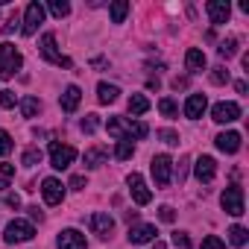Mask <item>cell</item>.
<instances>
[{"label":"cell","instance_id":"d6986e66","mask_svg":"<svg viewBox=\"0 0 249 249\" xmlns=\"http://www.w3.org/2000/svg\"><path fill=\"white\" fill-rule=\"evenodd\" d=\"M214 144H217V150L220 153H237L240 150V132H220L217 138H214Z\"/></svg>","mask_w":249,"mask_h":249},{"label":"cell","instance_id":"f546056e","mask_svg":"<svg viewBox=\"0 0 249 249\" xmlns=\"http://www.w3.org/2000/svg\"><path fill=\"white\" fill-rule=\"evenodd\" d=\"M50 12L56 18H65V15H71V3H65V0H50Z\"/></svg>","mask_w":249,"mask_h":249},{"label":"cell","instance_id":"ab89813d","mask_svg":"<svg viewBox=\"0 0 249 249\" xmlns=\"http://www.w3.org/2000/svg\"><path fill=\"white\" fill-rule=\"evenodd\" d=\"M159 217H161L164 223H173V220H176V211H173L170 205H161V208H159Z\"/></svg>","mask_w":249,"mask_h":249},{"label":"cell","instance_id":"30bf717a","mask_svg":"<svg viewBox=\"0 0 249 249\" xmlns=\"http://www.w3.org/2000/svg\"><path fill=\"white\" fill-rule=\"evenodd\" d=\"M88 226H91V231L97 234V237H111V231H114V220H111V214H103V211H97V214H91V220H88Z\"/></svg>","mask_w":249,"mask_h":249},{"label":"cell","instance_id":"1f68e13d","mask_svg":"<svg viewBox=\"0 0 249 249\" xmlns=\"http://www.w3.org/2000/svg\"><path fill=\"white\" fill-rule=\"evenodd\" d=\"M229 79H231V76H229V71H226L223 65H217V68L211 71V82H214V85H226Z\"/></svg>","mask_w":249,"mask_h":249},{"label":"cell","instance_id":"60d3db41","mask_svg":"<svg viewBox=\"0 0 249 249\" xmlns=\"http://www.w3.org/2000/svg\"><path fill=\"white\" fill-rule=\"evenodd\" d=\"M173 243H176L179 249H191V240H188L185 231H176V234H173Z\"/></svg>","mask_w":249,"mask_h":249},{"label":"cell","instance_id":"7a4b0ae2","mask_svg":"<svg viewBox=\"0 0 249 249\" xmlns=\"http://www.w3.org/2000/svg\"><path fill=\"white\" fill-rule=\"evenodd\" d=\"M21 65H24V56L18 53V47L15 44H0V76L3 79H9V76H15L18 71H21Z\"/></svg>","mask_w":249,"mask_h":249},{"label":"cell","instance_id":"484cf974","mask_svg":"<svg viewBox=\"0 0 249 249\" xmlns=\"http://www.w3.org/2000/svg\"><path fill=\"white\" fill-rule=\"evenodd\" d=\"M21 111H24V117H36L41 111V100L38 97H24L21 100Z\"/></svg>","mask_w":249,"mask_h":249},{"label":"cell","instance_id":"f1b7e54d","mask_svg":"<svg viewBox=\"0 0 249 249\" xmlns=\"http://www.w3.org/2000/svg\"><path fill=\"white\" fill-rule=\"evenodd\" d=\"M159 111H161L164 117H176V114H179V106H176L170 97H164V100H159Z\"/></svg>","mask_w":249,"mask_h":249},{"label":"cell","instance_id":"83f0119b","mask_svg":"<svg viewBox=\"0 0 249 249\" xmlns=\"http://www.w3.org/2000/svg\"><path fill=\"white\" fill-rule=\"evenodd\" d=\"M217 53H220V59H231V56L237 53V38H226V41H220Z\"/></svg>","mask_w":249,"mask_h":249},{"label":"cell","instance_id":"f35d334b","mask_svg":"<svg viewBox=\"0 0 249 249\" xmlns=\"http://www.w3.org/2000/svg\"><path fill=\"white\" fill-rule=\"evenodd\" d=\"M18 21H21V18H18V12H12V15H9V21L3 24V36H9V33H15V27H18Z\"/></svg>","mask_w":249,"mask_h":249},{"label":"cell","instance_id":"2e32d148","mask_svg":"<svg viewBox=\"0 0 249 249\" xmlns=\"http://www.w3.org/2000/svg\"><path fill=\"white\" fill-rule=\"evenodd\" d=\"M79 100H82V91H79V85H68L65 91H62V97H59V106H62V111H76L79 108Z\"/></svg>","mask_w":249,"mask_h":249},{"label":"cell","instance_id":"ac0fdd59","mask_svg":"<svg viewBox=\"0 0 249 249\" xmlns=\"http://www.w3.org/2000/svg\"><path fill=\"white\" fill-rule=\"evenodd\" d=\"M205 108H208L205 94H191V97H188V103H185V117L196 120V117H202V114H205Z\"/></svg>","mask_w":249,"mask_h":249},{"label":"cell","instance_id":"3957f363","mask_svg":"<svg viewBox=\"0 0 249 249\" xmlns=\"http://www.w3.org/2000/svg\"><path fill=\"white\" fill-rule=\"evenodd\" d=\"M41 56H44L50 65L71 68V59H68V56H62V50H59V44H56V36H53V33H44V36H41Z\"/></svg>","mask_w":249,"mask_h":249},{"label":"cell","instance_id":"44dd1931","mask_svg":"<svg viewBox=\"0 0 249 249\" xmlns=\"http://www.w3.org/2000/svg\"><path fill=\"white\" fill-rule=\"evenodd\" d=\"M85 167H103L106 164V159H108V150L106 147H91V150H85Z\"/></svg>","mask_w":249,"mask_h":249},{"label":"cell","instance_id":"4316f807","mask_svg":"<svg viewBox=\"0 0 249 249\" xmlns=\"http://www.w3.org/2000/svg\"><path fill=\"white\" fill-rule=\"evenodd\" d=\"M229 240H231L234 246H246V240H249V231H246L243 226H231V229H229Z\"/></svg>","mask_w":249,"mask_h":249},{"label":"cell","instance_id":"b9f144b4","mask_svg":"<svg viewBox=\"0 0 249 249\" xmlns=\"http://www.w3.org/2000/svg\"><path fill=\"white\" fill-rule=\"evenodd\" d=\"M3 205H6V208H21V196H18V194H6V196H3Z\"/></svg>","mask_w":249,"mask_h":249},{"label":"cell","instance_id":"f6af8a7d","mask_svg":"<svg viewBox=\"0 0 249 249\" xmlns=\"http://www.w3.org/2000/svg\"><path fill=\"white\" fill-rule=\"evenodd\" d=\"M27 211H30V217H33V220H38V223L44 220V214L38 211V205H33V208H27Z\"/></svg>","mask_w":249,"mask_h":249},{"label":"cell","instance_id":"d590c367","mask_svg":"<svg viewBox=\"0 0 249 249\" xmlns=\"http://www.w3.org/2000/svg\"><path fill=\"white\" fill-rule=\"evenodd\" d=\"M9 153H12V138H9V132L0 129V156H9Z\"/></svg>","mask_w":249,"mask_h":249},{"label":"cell","instance_id":"e575fe53","mask_svg":"<svg viewBox=\"0 0 249 249\" xmlns=\"http://www.w3.org/2000/svg\"><path fill=\"white\" fill-rule=\"evenodd\" d=\"M159 138H161L164 144H170V147L179 144V132H173V129H159Z\"/></svg>","mask_w":249,"mask_h":249},{"label":"cell","instance_id":"7bdbcfd3","mask_svg":"<svg viewBox=\"0 0 249 249\" xmlns=\"http://www.w3.org/2000/svg\"><path fill=\"white\" fill-rule=\"evenodd\" d=\"M71 188H73V191H82V188H88V179H85V176H79V173H76V176H73V179H71Z\"/></svg>","mask_w":249,"mask_h":249},{"label":"cell","instance_id":"836d02e7","mask_svg":"<svg viewBox=\"0 0 249 249\" xmlns=\"http://www.w3.org/2000/svg\"><path fill=\"white\" fill-rule=\"evenodd\" d=\"M79 126H82V132H88V135H91V132H94V129L100 126V120H97V114H85Z\"/></svg>","mask_w":249,"mask_h":249},{"label":"cell","instance_id":"9a60e30c","mask_svg":"<svg viewBox=\"0 0 249 249\" xmlns=\"http://www.w3.org/2000/svg\"><path fill=\"white\" fill-rule=\"evenodd\" d=\"M194 173H196V179H199V182H205V185H208V182L217 176V161H214L211 156H199V159H196V164H194Z\"/></svg>","mask_w":249,"mask_h":249},{"label":"cell","instance_id":"603a6c76","mask_svg":"<svg viewBox=\"0 0 249 249\" xmlns=\"http://www.w3.org/2000/svg\"><path fill=\"white\" fill-rule=\"evenodd\" d=\"M108 15H111V24H123V18L129 15V3H126V0H114Z\"/></svg>","mask_w":249,"mask_h":249},{"label":"cell","instance_id":"ffe728a7","mask_svg":"<svg viewBox=\"0 0 249 249\" xmlns=\"http://www.w3.org/2000/svg\"><path fill=\"white\" fill-rule=\"evenodd\" d=\"M205 65H208V59H205V53H202L199 47H191V50L185 53V68H188L191 73H202Z\"/></svg>","mask_w":249,"mask_h":249},{"label":"cell","instance_id":"ee69618b","mask_svg":"<svg viewBox=\"0 0 249 249\" xmlns=\"http://www.w3.org/2000/svg\"><path fill=\"white\" fill-rule=\"evenodd\" d=\"M176 173H179V182H182V179H185V173H188V159H182V161H179Z\"/></svg>","mask_w":249,"mask_h":249},{"label":"cell","instance_id":"4dcf8cb0","mask_svg":"<svg viewBox=\"0 0 249 249\" xmlns=\"http://www.w3.org/2000/svg\"><path fill=\"white\" fill-rule=\"evenodd\" d=\"M15 176V167L12 164H0V191L9 188V179Z\"/></svg>","mask_w":249,"mask_h":249},{"label":"cell","instance_id":"5b68a950","mask_svg":"<svg viewBox=\"0 0 249 249\" xmlns=\"http://www.w3.org/2000/svg\"><path fill=\"white\" fill-rule=\"evenodd\" d=\"M36 237V229H33V223H27V220H12L9 226H6V231H3V240L6 243H27V240H33Z\"/></svg>","mask_w":249,"mask_h":249},{"label":"cell","instance_id":"4fadbf2b","mask_svg":"<svg viewBox=\"0 0 249 249\" xmlns=\"http://www.w3.org/2000/svg\"><path fill=\"white\" fill-rule=\"evenodd\" d=\"M211 117H214L217 123H234V120L240 117V106H237V103H217V106L211 108Z\"/></svg>","mask_w":249,"mask_h":249},{"label":"cell","instance_id":"bcb514c9","mask_svg":"<svg viewBox=\"0 0 249 249\" xmlns=\"http://www.w3.org/2000/svg\"><path fill=\"white\" fill-rule=\"evenodd\" d=\"M153 249H167V246H164L161 240H156V246H153Z\"/></svg>","mask_w":249,"mask_h":249},{"label":"cell","instance_id":"cb8c5ba5","mask_svg":"<svg viewBox=\"0 0 249 249\" xmlns=\"http://www.w3.org/2000/svg\"><path fill=\"white\" fill-rule=\"evenodd\" d=\"M129 111H132V114H147V111H150V100H147L144 94H132V97H129Z\"/></svg>","mask_w":249,"mask_h":249},{"label":"cell","instance_id":"7c38bea8","mask_svg":"<svg viewBox=\"0 0 249 249\" xmlns=\"http://www.w3.org/2000/svg\"><path fill=\"white\" fill-rule=\"evenodd\" d=\"M41 194H44V202H47V205H59V202L65 199V185L50 176V179L41 182Z\"/></svg>","mask_w":249,"mask_h":249},{"label":"cell","instance_id":"277c9868","mask_svg":"<svg viewBox=\"0 0 249 249\" xmlns=\"http://www.w3.org/2000/svg\"><path fill=\"white\" fill-rule=\"evenodd\" d=\"M220 205H223L226 214L240 217V214H243V188H240V185H229V188L223 191V196H220Z\"/></svg>","mask_w":249,"mask_h":249},{"label":"cell","instance_id":"5bb4252c","mask_svg":"<svg viewBox=\"0 0 249 249\" xmlns=\"http://www.w3.org/2000/svg\"><path fill=\"white\" fill-rule=\"evenodd\" d=\"M205 9H208V18H211V24H226V21H229V15H231L229 0H208V3H205Z\"/></svg>","mask_w":249,"mask_h":249},{"label":"cell","instance_id":"d4e9b609","mask_svg":"<svg viewBox=\"0 0 249 249\" xmlns=\"http://www.w3.org/2000/svg\"><path fill=\"white\" fill-rule=\"evenodd\" d=\"M132 156H135V144L132 141H117V147H114V159L117 161H126Z\"/></svg>","mask_w":249,"mask_h":249},{"label":"cell","instance_id":"8fae6325","mask_svg":"<svg viewBox=\"0 0 249 249\" xmlns=\"http://www.w3.org/2000/svg\"><path fill=\"white\" fill-rule=\"evenodd\" d=\"M56 246H59V249H88V240H85L82 231H76V229H65V231L56 237Z\"/></svg>","mask_w":249,"mask_h":249},{"label":"cell","instance_id":"8992f818","mask_svg":"<svg viewBox=\"0 0 249 249\" xmlns=\"http://www.w3.org/2000/svg\"><path fill=\"white\" fill-rule=\"evenodd\" d=\"M73 159H76V150H73L71 144H59V141H53V144H50V164H53L56 170L71 167V164H73Z\"/></svg>","mask_w":249,"mask_h":249},{"label":"cell","instance_id":"ba28073f","mask_svg":"<svg viewBox=\"0 0 249 249\" xmlns=\"http://www.w3.org/2000/svg\"><path fill=\"white\" fill-rule=\"evenodd\" d=\"M153 176H156L159 188H167L170 179H173V159L170 156H156L153 159Z\"/></svg>","mask_w":249,"mask_h":249},{"label":"cell","instance_id":"d6a6232c","mask_svg":"<svg viewBox=\"0 0 249 249\" xmlns=\"http://www.w3.org/2000/svg\"><path fill=\"white\" fill-rule=\"evenodd\" d=\"M24 164H27V167H36V164H41V150H38V147H30V150L24 153Z\"/></svg>","mask_w":249,"mask_h":249},{"label":"cell","instance_id":"74e56055","mask_svg":"<svg viewBox=\"0 0 249 249\" xmlns=\"http://www.w3.org/2000/svg\"><path fill=\"white\" fill-rule=\"evenodd\" d=\"M0 106H3V108H12L15 106V91H0Z\"/></svg>","mask_w":249,"mask_h":249},{"label":"cell","instance_id":"8d00e7d4","mask_svg":"<svg viewBox=\"0 0 249 249\" xmlns=\"http://www.w3.org/2000/svg\"><path fill=\"white\" fill-rule=\"evenodd\" d=\"M202 249H226V243H223L217 234H208V237L202 240Z\"/></svg>","mask_w":249,"mask_h":249},{"label":"cell","instance_id":"52a82bcc","mask_svg":"<svg viewBox=\"0 0 249 249\" xmlns=\"http://www.w3.org/2000/svg\"><path fill=\"white\" fill-rule=\"evenodd\" d=\"M41 24H44V6H41V3H30L27 12H24V27H21V33H24V36H36Z\"/></svg>","mask_w":249,"mask_h":249},{"label":"cell","instance_id":"6da1fadb","mask_svg":"<svg viewBox=\"0 0 249 249\" xmlns=\"http://www.w3.org/2000/svg\"><path fill=\"white\" fill-rule=\"evenodd\" d=\"M108 135H114L117 141H132V138H147V123H138V120H126V117H108L106 123Z\"/></svg>","mask_w":249,"mask_h":249},{"label":"cell","instance_id":"9c48e42d","mask_svg":"<svg viewBox=\"0 0 249 249\" xmlns=\"http://www.w3.org/2000/svg\"><path fill=\"white\" fill-rule=\"evenodd\" d=\"M129 191H132V199L138 202V205H147L150 199H153V194H150V188H147V182H144V176L141 173H129Z\"/></svg>","mask_w":249,"mask_h":249},{"label":"cell","instance_id":"7402d4cb","mask_svg":"<svg viewBox=\"0 0 249 249\" xmlns=\"http://www.w3.org/2000/svg\"><path fill=\"white\" fill-rule=\"evenodd\" d=\"M117 94H120L117 85H108V82H100V85H97V100H100L103 106H106V103H114Z\"/></svg>","mask_w":249,"mask_h":249},{"label":"cell","instance_id":"e0dca14e","mask_svg":"<svg viewBox=\"0 0 249 249\" xmlns=\"http://www.w3.org/2000/svg\"><path fill=\"white\" fill-rule=\"evenodd\" d=\"M156 226H150V223H138V226H129V243H150V240H156Z\"/></svg>","mask_w":249,"mask_h":249}]
</instances>
